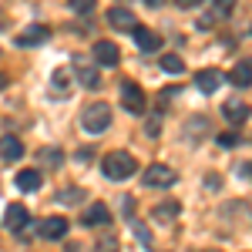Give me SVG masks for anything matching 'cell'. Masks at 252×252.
<instances>
[{"label":"cell","mask_w":252,"mask_h":252,"mask_svg":"<svg viewBox=\"0 0 252 252\" xmlns=\"http://www.w3.org/2000/svg\"><path fill=\"white\" fill-rule=\"evenodd\" d=\"M74 67H78V78H81V84L84 88H101V78H97V71L91 67V64H84V58H74Z\"/></svg>","instance_id":"17"},{"label":"cell","mask_w":252,"mask_h":252,"mask_svg":"<svg viewBox=\"0 0 252 252\" xmlns=\"http://www.w3.org/2000/svg\"><path fill=\"white\" fill-rule=\"evenodd\" d=\"M81 128H84L88 135H104V131L111 128V108H108L104 101L88 104L84 115H81Z\"/></svg>","instance_id":"1"},{"label":"cell","mask_w":252,"mask_h":252,"mask_svg":"<svg viewBox=\"0 0 252 252\" xmlns=\"http://www.w3.org/2000/svg\"><path fill=\"white\" fill-rule=\"evenodd\" d=\"M118 58H121V54H118V47L111 44V40H97L94 44V61L101 64V67H115Z\"/></svg>","instance_id":"11"},{"label":"cell","mask_w":252,"mask_h":252,"mask_svg":"<svg viewBox=\"0 0 252 252\" xmlns=\"http://www.w3.org/2000/svg\"><path fill=\"white\" fill-rule=\"evenodd\" d=\"M3 222H7V229H10V232L24 235V229L31 225V212H27L20 202H14V205H7V215H3Z\"/></svg>","instance_id":"5"},{"label":"cell","mask_w":252,"mask_h":252,"mask_svg":"<svg viewBox=\"0 0 252 252\" xmlns=\"http://www.w3.org/2000/svg\"><path fill=\"white\" fill-rule=\"evenodd\" d=\"M195 84H198V91H202V94H212L215 88L222 84V71L205 67V71H198V74H195Z\"/></svg>","instance_id":"13"},{"label":"cell","mask_w":252,"mask_h":252,"mask_svg":"<svg viewBox=\"0 0 252 252\" xmlns=\"http://www.w3.org/2000/svg\"><path fill=\"white\" fill-rule=\"evenodd\" d=\"M239 141H242L239 131H225V135H219V145H225V148H235Z\"/></svg>","instance_id":"23"},{"label":"cell","mask_w":252,"mask_h":252,"mask_svg":"<svg viewBox=\"0 0 252 252\" xmlns=\"http://www.w3.org/2000/svg\"><path fill=\"white\" fill-rule=\"evenodd\" d=\"M229 81L235 88H249L252 84V61H239L232 71H229Z\"/></svg>","instance_id":"16"},{"label":"cell","mask_w":252,"mask_h":252,"mask_svg":"<svg viewBox=\"0 0 252 252\" xmlns=\"http://www.w3.org/2000/svg\"><path fill=\"white\" fill-rule=\"evenodd\" d=\"M47 37H51V31H47L44 24H31L27 31H20V34H17L14 44H17V47H37V44H44Z\"/></svg>","instance_id":"6"},{"label":"cell","mask_w":252,"mask_h":252,"mask_svg":"<svg viewBox=\"0 0 252 252\" xmlns=\"http://www.w3.org/2000/svg\"><path fill=\"white\" fill-rule=\"evenodd\" d=\"M14 182H17L20 192H37V189H40V172H37V168H20Z\"/></svg>","instance_id":"15"},{"label":"cell","mask_w":252,"mask_h":252,"mask_svg":"<svg viewBox=\"0 0 252 252\" xmlns=\"http://www.w3.org/2000/svg\"><path fill=\"white\" fill-rule=\"evenodd\" d=\"M54 88L67 91V71H58V74H54Z\"/></svg>","instance_id":"26"},{"label":"cell","mask_w":252,"mask_h":252,"mask_svg":"<svg viewBox=\"0 0 252 252\" xmlns=\"http://www.w3.org/2000/svg\"><path fill=\"white\" fill-rule=\"evenodd\" d=\"M131 34H135V44L141 54H155L158 47H161V37H158L155 31H148V27H135Z\"/></svg>","instance_id":"7"},{"label":"cell","mask_w":252,"mask_h":252,"mask_svg":"<svg viewBox=\"0 0 252 252\" xmlns=\"http://www.w3.org/2000/svg\"><path fill=\"white\" fill-rule=\"evenodd\" d=\"M104 175L111 178V182H121V178H128V175L138 172V161L135 155H128V152H111V155L104 158Z\"/></svg>","instance_id":"2"},{"label":"cell","mask_w":252,"mask_h":252,"mask_svg":"<svg viewBox=\"0 0 252 252\" xmlns=\"http://www.w3.org/2000/svg\"><path fill=\"white\" fill-rule=\"evenodd\" d=\"M97 252H118V239L115 235H97Z\"/></svg>","instance_id":"21"},{"label":"cell","mask_w":252,"mask_h":252,"mask_svg":"<svg viewBox=\"0 0 252 252\" xmlns=\"http://www.w3.org/2000/svg\"><path fill=\"white\" fill-rule=\"evenodd\" d=\"M175 3H178V7H185V10H192V7H198L202 0H175Z\"/></svg>","instance_id":"28"},{"label":"cell","mask_w":252,"mask_h":252,"mask_svg":"<svg viewBox=\"0 0 252 252\" xmlns=\"http://www.w3.org/2000/svg\"><path fill=\"white\" fill-rule=\"evenodd\" d=\"M108 24L115 27V31H135V14L128 10V7H111L108 10Z\"/></svg>","instance_id":"8"},{"label":"cell","mask_w":252,"mask_h":252,"mask_svg":"<svg viewBox=\"0 0 252 252\" xmlns=\"http://www.w3.org/2000/svg\"><path fill=\"white\" fill-rule=\"evenodd\" d=\"M40 155H44V161H47V165H58V161H61V152H54V148H44Z\"/></svg>","instance_id":"25"},{"label":"cell","mask_w":252,"mask_h":252,"mask_svg":"<svg viewBox=\"0 0 252 252\" xmlns=\"http://www.w3.org/2000/svg\"><path fill=\"white\" fill-rule=\"evenodd\" d=\"M175 182H178V172L168 168V165H152V168H145V185H148V189H172Z\"/></svg>","instance_id":"4"},{"label":"cell","mask_w":252,"mask_h":252,"mask_svg":"<svg viewBox=\"0 0 252 252\" xmlns=\"http://www.w3.org/2000/svg\"><path fill=\"white\" fill-rule=\"evenodd\" d=\"M232 7H235V0H215V3H212V10L198 17V27H202V31H209L215 20H219V17H225V14H229Z\"/></svg>","instance_id":"9"},{"label":"cell","mask_w":252,"mask_h":252,"mask_svg":"<svg viewBox=\"0 0 252 252\" xmlns=\"http://www.w3.org/2000/svg\"><path fill=\"white\" fill-rule=\"evenodd\" d=\"M145 3H148V7H161L165 0H145Z\"/></svg>","instance_id":"30"},{"label":"cell","mask_w":252,"mask_h":252,"mask_svg":"<svg viewBox=\"0 0 252 252\" xmlns=\"http://www.w3.org/2000/svg\"><path fill=\"white\" fill-rule=\"evenodd\" d=\"M40 235H44V239H64V235H67V219H64V215L44 219V222H40Z\"/></svg>","instance_id":"10"},{"label":"cell","mask_w":252,"mask_h":252,"mask_svg":"<svg viewBox=\"0 0 252 252\" xmlns=\"http://www.w3.org/2000/svg\"><path fill=\"white\" fill-rule=\"evenodd\" d=\"M84 225H108L111 222V212H108V205H101V202H94L88 212H84V219H81Z\"/></svg>","instance_id":"18"},{"label":"cell","mask_w":252,"mask_h":252,"mask_svg":"<svg viewBox=\"0 0 252 252\" xmlns=\"http://www.w3.org/2000/svg\"><path fill=\"white\" fill-rule=\"evenodd\" d=\"M161 71H168V74H182V71H185V61L178 58V54H165V58H161Z\"/></svg>","instance_id":"20"},{"label":"cell","mask_w":252,"mask_h":252,"mask_svg":"<svg viewBox=\"0 0 252 252\" xmlns=\"http://www.w3.org/2000/svg\"><path fill=\"white\" fill-rule=\"evenodd\" d=\"M3 84H7V74H0V88H3Z\"/></svg>","instance_id":"31"},{"label":"cell","mask_w":252,"mask_h":252,"mask_svg":"<svg viewBox=\"0 0 252 252\" xmlns=\"http://www.w3.org/2000/svg\"><path fill=\"white\" fill-rule=\"evenodd\" d=\"M91 155H94L91 148H81V152H78V158H81V161H91Z\"/></svg>","instance_id":"29"},{"label":"cell","mask_w":252,"mask_h":252,"mask_svg":"<svg viewBox=\"0 0 252 252\" xmlns=\"http://www.w3.org/2000/svg\"><path fill=\"white\" fill-rule=\"evenodd\" d=\"M81 198V192H74V189H71V192H61L58 195V202H78Z\"/></svg>","instance_id":"27"},{"label":"cell","mask_w":252,"mask_h":252,"mask_svg":"<svg viewBox=\"0 0 252 252\" xmlns=\"http://www.w3.org/2000/svg\"><path fill=\"white\" fill-rule=\"evenodd\" d=\"M0 158H3V161H20V158H24V145H20L17 135L0 138Z\"/></svg>","instance_id":"12"},{"label":"cell","mask_w":252,"mask_h":252,"mask_svg":"<svg viewBox=\"0 0 252 252\" xmlns=\"http://www.w3.org/2000/svg\"><path fill=\"white\" fill-rule=\"evenodd\" d=\"M135 235H138V242H141V246H152V235H148L145 225H135Z\"/></svg>","instance_id":"24"},{"label":"cell","mask_w":252,"mask_h":252,"mask_svg":"<svg viewBox=\"0 0 252 252\" xmlns=\"http://www.w3.org/2000/svg\"><path fill=\"white\" fill-rule=\"evenodd\" d=\"M222 118L232 121V125H242V121H249V104L246 101H225L222 104Z\"/></svg>","instance_id":"14"},{"label":"cell","mask_w":252,"mask_h":252,"mask_svg":"<svg viewBox=\"0 0 252 252\" xmlns=\"http://www.w3.org/2000/svg\"><path fill=\"white\" fill-rule=\"evenodd\" d=\"M67 3L74 14H91V7H94V0H67Z\"/></svg>","instance_id":"22"},{"label":"cell","mask_w":252,"mask_h":252,"mask_svg":"<svg viewBox=\"0 0 252 252\" xmlns=\"http://www.w3.org/2000/svg\"><path fill=\"white\" fill-rule=\"evenodd\" d=\"M121 104H125V111H131V115H145L148 101H145V91L138 88L135 81H125V84H121Z\"/></svg>","instance_id":"3"},{"label":"cell","mask_w":252,"mask_h":252,"mask_svg":"<svg viewBox=\"0 0 252 252\" xmlns=\"http://www.w3.org/2000/svg\"><path fill=\"white\" fill-rule=\"evenodd\" d=\"M178 209H182V205L168 198V202H158V205H155V212H152V215H155L158 222H172L175 215H178Z\"/></svg>","instance_id":"19"}]
</instances>
